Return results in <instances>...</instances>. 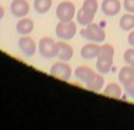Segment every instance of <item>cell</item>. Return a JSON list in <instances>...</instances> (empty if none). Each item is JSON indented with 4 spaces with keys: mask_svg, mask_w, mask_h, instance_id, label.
<instances>
[{
    "mask_svg": "<svg viewBox=\"0 0 134 130\" xmlns=\"http://www.w3.org/2000/svg\"><path fill=\"white\" fill-rule=\"evenodd\" d=\"M80 35L88 42H96V44H103L105 39H106V34H105L103 27H100L99 24L95 23H91L90 25L84 27L80 31Z\"/></svg>",
    "mask_w": 134,
    "mask_h": 130,
    "instance_id": "cell-1",
    "label": "cell"
},
{
    "mask_svg": "<svg viewBox=\"0 0 134 130\" xmlns=\"http://www.w3.org/2000/svg\"><path fill=\"white\" fill-rule=\"evenodd\" d=\"M38 52L43 59L57 57V42L53 38L43 36L38 42Z\"/></svg>",
    "mask_w": 134,
    "mask_h": 130,
    "instance_id": "cell-2",
    "label": "cell"
},
{
    "mask_svg": "<svg viewBox=\"0 0 134 130\" xmlns=\"http://www.w3.org/2000/svg\"><path fill=\"white\" fill-rule=\"evenodd\" d=\"M77 34V24L74 23V20L70 21H59L56 24V36L62 41L73 39Z\"/></svg>",
    "mask_w": 134,
    "mask_h": 130,
    "instance_id": "cell-3",
    "label": "cell"
},
{
    "mask_svg": "<svg viewBox=\"0 0 134 130\" xmlns=\"http://www.w3.org/2000/svg\"><path fill=\"white\" fill-rule=\"evenodd\" d=\"M49 73L52 77H56L59 80H63V81H69L73 75V69L71 66L69 64V62H63V60H59L56 63H53L50 66V70Z\"/></svg>",
    "mask_w": 134,
    "mask_h": 130,
    "instance_id": "cell-4",
    "label": "cell"
},
{
    "mask_svg": "<svg viewBox=\"0 0 134 130\" xmlns=\"http://www.w3.org/2000/svg\"><path fill=\"white\" fill-rule=\"evenodd\" d=\"M77 14V8H75L74 3L70 0H63L62 3L57 4L56 7V17L59 21H70L75 18Z\"/></svg>",
    "mask_w": 134,
    "mask_h": 130,
    "instance_id": "cell-5",
    "label": "cell"
},
{
    "mask_svg": "<svg viewBox=\"0 0 134 130\" xmlns=\"http://www.w3.org/2000/svg\"><path fill=\"white\" fill-rule=\"evenodd\" d=\"M18 48L25 57H32L38 50V44L29 35H21L18 39Z\"/></svg>",
    "mask_w": 134,
    "mask_h": 130,
    "instance_id": "cell-6",
    "label": "cell"
},
{
    "mask_svg": "<svg viewBox=\"0 0 134 130\" xmlns=\"http://www.w3.org/2000/svg\"><path fill=\"white\" fill-rule=\"evenodd\" d=\"M29 3L27 0H11L10 3V11L11 14L17 17V18H23V17H27L29 14Z\"/></svg>",
    "mask_w": 134,
    "mask_h": 130,
    "instance_id": "cell-7",
    "label": "cell"
},
{
    "mask_svg": "<svg viewBox=\"0 0 134 130\" xmlns=\"http://www.w3.org/2000/svg\"><path fill=\"white\" fill-rule=\"evenodd\" d=\"M100 10L105 15L115 17L121 10V2L120 0H102L100 3Z\"/></svg>",
    "mask_w": 134,
    "mask_h": 130,
    "instance_id": "cell-8",
    "label": "cell"
},
{
    "mask_svg": "<svg viewBox=\"0 0 134 130\" xmlns=\"http://www.w3.org/2000/svg\"><path fill=\"white\" fill-rule=\"evenodd\" d=\"M99 50H100V45L96 42H88L81 48L80 55L84 60H92L99 56Z\"/></svg>",
    "mask_w": 134,
    "mask_h": 130,
    "instance_id": "cell-9",
    "label": "cell"
},
{
    "mask_svg": "<svg viewBox=\"0 0 134 130\" xmlns=\"http://www.w3.org/2000/svg\"><path fill=\"white\" fill-rule=\"evenodd\" d=\"M117 80L123 87H129L134 83V67L126 64L119 70V74H117Z\"/></svg>",
    "mask_w": 134,
    "mask_h": 130,
    "instance_id": "cell-10",
    "label": "cell"
},
{
    "mask_svg": "<svg viewBox=\"0 0 134 130\" xmlns=\"http://www.w3.org/2000/svg\"><path fill=\"white\" fill-rule=\"evenodd\" d=\"M74 56V49L70 44H67V41H59L57 42V59H60L63 62H69Z\"/></svg>",
    "mask_w": 134,
    "mask_h": 130,
    "instance_id": "cell-11",
    "label": "cell"
},
{
    "mask_svg": "<svg viewBox=\"0 0 134 130\" xmlns=\"http://www.w3.org/2000/svg\"><path fill=\"white\" fill-rule=\"evenodd\" d=\"M34 28H35V24H34V21L31 18H28V17L18 18V23L15 25V29L20 35H29V34L34 31Z\"/></svg>",
    "mask_w": 134,
    "mask_h": 130,
    "instance_id": "cell-12",
    "label": "cell"
},
{
    "mask_svg": "<svg viewBox=\"0 0 134 130\" xmlns=\"http://www.w3.org/2000/svg\"><path fill=\"white\" fill-rule=\"evenodd\" d=\"M85 87L88 88V90L95 91V92L102 91L103 88H105V78H103V74L95 73V74L92 75V77L85 83Z\"/></svg>",
    "mask_w": 134,
    "mask_h": 130,
    "instance_id": "cell-13",
    "label": "cell"
},
{
    "mask_svg": "<svg viewBox=\"0 0 134 130\" xmlns=\"http://www.w3.org/2000/svg\"><path fill=\"white\" fill-rule=\"evenodd\" d=\"M113 69V57L108 56H98L96 57V70L100 74H108Z\"/></svg>",
    "mask_w": 134,
    "mask_h": 130,
    "instance_id": "cell-14",
    "label": "cell"
},
{
    "mask_svg": "<svg viewBox=\"0 0 134 130\" xmlns=\"http://www.w3.org/2000/svg\"><path fill=\"white\" fill-rule=\"evenodd\" d=\"M103 94L109 96V98H115V99H120L123 95V88L120 84L117 83H109L106 87L103 88Z\"/></svg>",
    "mask_w": 134,
    "mask_h": 130,
    "instance_id": "cell-15",
    "label": "cell"
},
{
    "mask_svg": "<svg viewBox=\"0 0 134 130\" xmlns=\"http://www.w3.org/2000/svg\"><path fill=\"white\" fill-rule=\"evenodd\" d=\"M95 73H96V71L92 70L91 67H88V66H78L77 69L74 70L75 78L80 80V81H82V83H87Z\"/></svg>",
    "mask_w": 134,
    "mask_h": 130,
    "instance_id": "cell-16",
    "label": "cell"
},
{
    "mask_svg": "<svg viewBox=\"0 0 134 130\" xmlns=\"http://www.w3.org/2000/svg\"><path fill=\"white\" fill-rule=\"evenodd\" d=\"M75 18H77V23L78 25H82V27H87L90 25L91 23H94V18H95V14H91L90 11H87L85 8H80L75 14Z\"/></svg>",
    "mask_w": 134,
    "mask_h": 130,
    "instance_id": "cell-17",
    "label": "cell"
},
{
    "mask_svg": "<svg viewBox=\"0 0 134 130\" xmlns=\"http://www.w3.org/2000/svg\"><path fill=\"white\" fill-rule=\"evenodd\" d=\"M119 27L121 31H127V32L134 29V14H131V13L123 14L119 20Z\"/></svg>",
    "mask_w": 134,
    "mask_h": 130,
    "instance_id": "cell-18",
    "label": "cell"
},
{
    "mask_svg": "<svg viewBox=\"0 0 134 130\" xmlns=\"http://www.w3.org/2000/svg\"><path fill=\"white\" fill-rule=\"evenodd\" d=\"M53 0H34V10L38 14H46L52 8Z\"/></svg>",
    "mask_w": 134,
    "mask_h": 130,
    "instance_id": "cell-19",
    "label": "cell"
},
{
    "mask_svg": "<svg viewBox=\"0 0 134 130\" xmlns=\"http://www.w3.org/2000/svg\"><path fill=\"white\" fill-rule=\"evenodd\" d=\"M82 8H85V10L90 11L91 14H96V11H98V8H99V3H98V0H84Z\"/></svg>",
    "mask_w": 134,
    "mask_h": 130,
    "instance_id": "cell-20",
    "label": "cell"
},
{
    "mask_svg": "<svg viewBox=\"0 0 134 130\" xmlns=\"http://www.w3.org/2000/svg\"><path fill=\"white\" fill-rule=\"evenodd\" d=\"M99 56H108V57H115V48L110 44H102L99 50Z\"/></svg>",
    "mask_w": 134,
    "mask_h": 130,
    "instance_id": "cell-21",
    "label": "cell"
},
{
    "mask_svg": "<svg viewBox=\"0 0 134 130\" xmlns=\"http://www.w3.org/2000/svg\"><path fill=\"white\" fill-rule=\"evenodd\" d=\"M123 60L126 62V64H129V66H133V67H134V48H133V46L124 50Z\"/></svg>",
    "mask_w": 134,
    "mask_h": 130,
    "instance_id": "cell-22",
    "label": "cell"
},
{
    "mask_svg": "<svg viewBox=\"0 0 134 130\" xmlns=\"http://www.w3.org/2000/svg\"><path fill=\"white\" fill-rule=\"evenodd\" d=\"M123 7L127 13L134 14V0H123Z\"/></svg>",
    "mask_w": 134,
    "mask_h": 130,
    "instance_id": "cell-23",
    "label": "cell"
},
{
    "mask_svg": "<svg viewBox=\"0 0 134 130\" xmlns=\"http://www.w3.org/2000/svg\"><path fill=\"white\" fill-rule=\"evenodd\" d=\"M124 92L130 96V98L134 99V83L131 84V85H129V87H124Z\"/></svg>",
    "mask_w": 134,
    "mask_h": 130,
    "instance_id": "cell-24",
    "label": "cell"
},
{
    "mask_svg": "<svg viewBox=\"0 0 134 130\" xmlns=\"http://www.w3.org/2000/svg\"><path fill=\"white\" fill-rule=\"evenodd\" d=\"M127 42H129V45H130V46H133V48H134V29H131V31L129 32Z\"/></svg>",
    "mask_w": 134,
    "mask_h": 130,
    "instance_id": "cell-25",
    "label": "cell"
},
{
    "mask_svg": "<svg viewBox=\"0 0 134 130\" xmlns=\"http://www.w3.org/2000/svg\"><path fill=\"white\" fill-rule=\"evenodd\" d=\"M4 14H6V11H4V7L3 6H0V20L4 17Z\"/></svg>",
    "mask_w": 134,
    "mask_h": 130,
    "instance_id": "cell-26",
    "label": "cell"
}]
</instances>
